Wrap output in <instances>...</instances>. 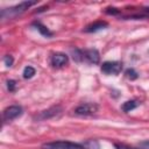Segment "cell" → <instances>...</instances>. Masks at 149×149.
Returning a JSON list of instances; mask_svg holds the SVG:
<instances>
[{
    "label": "cell",
    "instance_id": "13",
    "mask_svg": "<svg viewBox=\"0 0 149 149\" xmlns=\"http://www.w3.org/2000/svg\"><path fill=\"white\" fill-rule=\"evenodd\" d=\"M35 74V69L33 66H26L24 70H23V78L26 79H30L33 78Z\"/></svg>",
    "mask_w": 149,
    "mask_h": 149
},
{
    "label": "cell",
    "instance_id": "10",
    "mask_svg": "<svg viewBox=\"0 0 149 149\" xmlns=\"http://www.w3.org/2000/svg\"><path fill=\"white\" fill-rule=\"evenodd\" d=\"M137 106H139V101H136V100H128V101H126V102L122 104L121 109L125 113H128V112L133 111L134 108H136Z\"/></svg>",
    "mask_w": 149,
    "mask_h": 149
},
{
    "label": "cell",
    "instance_id": "4",
    "mask_svg": "<svg viewBox=\"0 0 149 149\" xmlns=\"http://www.w3.org/2000/svg\"><path fill=\"white\" fill-rule=\"evenodd\" d=\"M122 70V64L119 62H105L101 65V71L106 74H118Z\"/></svg>",
    "mask_w": 149,
    "mask_h": 149
},
{
    "label": "cell",
    "instance_id": "19",
    "mask_svg": "<svg viewBox=\"0 0 149 149\" xmlns=\"http://www.w3.org/2000/svg\"><path fill=\"white\" fill-rule=\"evenodd\" d=\"M106 13H107V14H112V15H115V14H119L120 12H119L116 8H107Z\"/></svg>",
    "mask_w": 149,
    "mask_h": 149
},
{
    "label": "cell",
    "instance_id": "3",
    "mask_svg": "<svg viewBox=\"0 0 149 149\" xmlns=\"http://www.w3.org/2000/svg\"><path fill=\"white\" fill-rule=\"evenodd\" d=\"M98 112V105L93 102H86L81 104L78 107H76L74 113L78 115H92Z\"/></svg>",
    "mask_w": 149,
    "mask_h": 149
},
{
    "label": "cell",
    "instance_id": "11",
    "mask_svg": "<svg viewBox=\"0 0 149 149\" xmlns=\"http://www.w3.org/2000/svg\"><path fill=\"white\" fill-rule=\"evenodd\" d=\"M34 26H36V28H37V30L43 35V36H47V37H50L51 35H52V33L45 27V26H43L42 23H40V22H35L34 23Z\"/></svg>",
    "mask_w": 149,
    "mask_h": 149
},
{
    "label": "cell",
    "instance_id": "2",
    "mask_svg": "<svg viewBox=\"0 0 149 149\" xmlns=\"http://www.w3.org/2000/svg\"><path fill=\"white\" fill-rule=\"evenodd\" d=\"M42 149H84L83 144L70 142V141H54L43 143L41 146Z\"/></svg>",
    "mask_w": 149,
    "mask_h": 149
},
{
    "label": "cell",
    "instance_id": "17",
    "mask_svg": "<svg viewBox=\"0 0 149 149\" xmlns=\"http://www.w3.org/2000/svg\"><path fill=\"white\" fill-rule=\"evenodd\" d=\"M115 149H137V148H134V147H129L127 144H122V143H115L114 144ZM140 149V148H139Z\"/></svg>",
    "mask_w": 149,
    "mask_h": 149
},
{
    "label": "cell",
    "instance_id": "14",
    "mask_svg": "<svg viewBox=\"0 0 149 149\" xmlns=\"http://www.w3.org/2000/svg\"><path fill=\"white\" fill-rule=\"evenodd\" d=\"M126 76H127V78H129L130 80H134V79H136V78L139 77L137 72H136L134 69H127V70H126Z\"/></svg>",
    "mask_w": 149,
    "mask_h": 149
},
{
    "label": "cell",
    "instance_id": "15",
    "mask_svg": "<svg viewBox=\"0 0 149 149\" xmlns=\"http://www.w3.org/2000/svg\"><path fill=\"white\" fill-rule=\"evenodd\" d=\"M13 62H14V59H13V57H12L10 55L5 56V58H3V63H5V65H6L7 68H10V66L13 65Z\"/></svg>",
    "mask_w": 149,
    "mask_h": 149
},
{
    "label": "cell",
    "instance_id": "6",
    "mask_svg": "<svg viewBox=\"0 0 149 149\" xmlns=\"http://www.w3.org/2000/svg\"><path fill=\"white\" fill-rule=\"evenodd\" d=\"M68 56L65 54H61V52H57V54H54L52 57H51V65L55 66V68H61V66H64L66 63H68Z\"/></svg>",
    "mask_w": 149,
    "mask_h": 149
},
{
    "label": "cell",
    "instance_id": "7",
    "mask_svg": "<svg viewBox=\"0 0 149 149\" xmlns=\"http://www.w3.org/2000/svg\"><path fill=\"white\" fill-rule=\"evenodd\" d=\"M84 58L91 64H98L100 61V55L97 49H88L84 51Z\"/></svg>",
    "mask_w": 149,
    "mask_h": 149
},
{
    "label": "cell",
    "instance_id": "12",
    "mask_svg": "<svg viewBox=\"0 0 149 149\" xmlns=\"http://www.w3.org/2000/svg\"><path fill=\"white\" fill-rule=\"evenodd\" d=\"M84 149H100V144L95 140H88L83 144Z\"/></svg>",
    "mask_w": 149,
    "mask_h": 149
},
{
    "label": "cell",
    "instance_id": "8",
    "mask_svg": "<svg viewBox=\"0 0 149 149\" xmlns=\"http://www.w3.org/2000/svg\"><path fill=\"white\" fill-rule=\"evenodd\" d=\"M61 111H62V109H61V107H58V106H56V107H51V108H49V109H45V111L41 112V114L37 116V119H40V120L50 119V118L57 115L58 113H61Z\"/></svg>",
    "mask_w": 149,
    "mask_h": 149
},
{
    "label": "cell",
    "instance_id": "5",
    "mask_svg": "<svg viewBox=\"0 0 149 149\" xmlns=\"http://www.w3.org/2000/svg\"><path fill=\"white\" fill-rule=\"evenodd\" d=\"M21 114H22V107L19 106V105H13V106L7 107L3 111V120L5 121H10V120L16 119Z\"/></svg>",
    "mask_w": 149,
    "mask_h": 149
},
{
    "label": "cell",
    "instance_id": "16",
    "mask_svg": "<svg viewBox=\"0 0 149 149\" xmlns=\"http://www.w3.org/2000/svg\"><path fill=\"white\" fill-rule=\"evenodd\" d=\"M15 86H16V81H15V80H13V79L7 80V87H8V90H9L10 92L15 91Z\"/></svg>",
    "mask_w": 149,
    "mask_h": 149
},
{
    "label": "cell",
    "instance_id": "9",
    "mask_svg": "<svg viewBox=\"0 0 149 149\" xmlns=\"http://www.w3.org/2000/svg\"><path fill=\"white\" fill-rule=\"evenodd\" d=\"M107 26H108V24H107V22H105V21H97V22H94V23L87 26V27L85 28V31H86V33H94V31L105 29Z\"/></svg>",
    "mask_w": 149,
    "mask_h": 149
},
{
    "label": "cell",
    "instance_id": "1",
    "mask_svg": "<svg viewBox=\"0 0 149 149\" xmlns=\"http://www.w3.org/2000/svg\"><path fill=\"white\" fill-rule=\"evenodd\" d=\"M36 2L35 1H23L16 6H13L10 8H5V9H1V19H14L16 17L17 15L22 14L23 12H26L30 6L35 5Z\"/></svg>",
    "mask_w": 149,
    "mask_h": 149
},
{
    "label": "cell",
    "instance_id": "18",
    "mask_svg": "<svg viewBox=\"0 0 149 149\" xmlns=\"http://www.w3.org/2000/svg\"><path fill=\"white\" fill-rule=\"evenodd\" d=\"M139 148L140 149H149V140L143 141V142H140L139 143Z\"/></svg>",
    "mask_w": 149,
    "mask_h": 149
}]
</instances>
